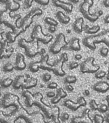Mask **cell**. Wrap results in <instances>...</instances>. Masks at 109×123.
Listing matches in <instances>:
<instances>
[{
    "label": "cell",
    "mask_w": 109,
    "mask_h": 123,
    "mask_svg": "<svg viewBox=\"0 0 109 123\" xmlns=\"http://www.w3.org/2000/svg\"><path fill=\"white\" fill-rule=\"evenodd\" d=\"M104 21L106 23H109V14L105 17L104 18Z\"/></svg>",
    "instance_id": "cell-52"
},
{
    "label": "cell",
    "mask_w": 109,
    "mask_h": 123,
    "mask_svg": "<svg viewBox=\"0 0 109 123\" xmlns=\"http://www.w3.org/2000/svg\"><path fill=\"white\" fill-rule=\"evenodd\" d=\"M48 30L49 32L54 33L56 31L55 27L54 26H49L48 28Z\"/></svg>",
    "instance_id": "cell-47"
},
{
    "label": "cell",
    "mask_w": 109,
    "mask_h": 123,
    "mask_svg": "<svg viewBox=\"0 0 109 123\" xmlns=\"http://www.w3.org/2000/svg\"><path fill=\"white\" fill-rule=\"evenodd\" d=\"M26 67V64L25 62L24 55L21 53L17 54L14 68L16 70L22 71L25 69Z\"/></svg>",
    "instance_id": "cell-18"
},
{
    "label": "cell",
    "mask_w": 109,
    "mask_h": 123,
    "mask_svg": "<svg viewBox=\"0 0 109 123\" xmlns=\"http://www.w3.org/2000/svg\"><path fill=\"white\" fill-rule=\"evenodd\" d=\"M106 101L107 102V106L108 107V109H109V95L107 96L106 97Z\"/></svg>",
    "instance_id": "cell-54"
},
{
    "label": "cell",
    "mask_w": 109,
    "mask_h": 123,
    "mask_svg": "<svg viewBox=\"0 0 109 123\" xmlns=\"http://www.w3.org/2000/svg\"><path fill=\"white\" fill-rule=\"evenodd\" d=\"M106 78H107V80H109V65L108 66V73L107 74V77H106Z\"/></svg>",
    "instance_id": "cell-55"
},
{
    "label": "cell",
    "mask_w": 109,
    "mask_h": 123,
    "mask_svg": "<svg viewBox=\"0 0 109 123\" xmlns=\"http://www.w3.org/2000/svg\"><path fill=\"white\" fill-rule=\"evenodd\" d=\"M70 2H71V3H77L78 2L79 0H70Z\"/></svg>",
    "instance_id": "cell-56"
},
{
    "label": "cell",
    "mask_w": 109,
    "mask_h": 123,
    "mask_svg": "<svg viewBox=\"0 0 109 123\" xmlns=\"http://www.w3.org/2000/svg\"><path fill=\"white\" fill-rule=\"evenodd\" d=\"M79 65V64L77 62L72 61L68 64V68H69V70H71L78 67Z\"/></svg>",
    "instance_id": "cell-40"
},
{
    "label": "cell",
    "mask_w": 109,
    "mask_h": 123,
    "mask_svg": "<svg viewBox=\"0 0 109 123\" xmlns=\"http://www.w3.org/2000/svg\"><path fill=\"white\" fill-rule=\"evenodd\" d=\"M90 110L86 109L84 110L80 116L75 117L71 119L72 123H89L93 122L92 119L89 116Z\"/></svg>",
    "instance_id": "cell-15"
},
{
    "label": "cell",
    "mask_w": 109,
    "mask_h": 123,
    "mask_svg": "<svg viewBox=\"0 0 109 123\" xmlns=\"http://www.w3.org/2000/svg\"><path fill=\"white\" fill-rule=\"evenodd\" d=\"M75 59H76V60H80L82 58V56L80 54H76L75 55Z\"/></svg>",
    "instance_id": "cell-51"
},
{
    "label": "cell",
    "mask_w": 109,
    "mask_h": 123,
    "mask_svg": "<svg viewBox=\"0 0 109 123\" xmlns=\"http://www.w3.org/2000/svg\"><path fill=\"white\" fill-rule=\"evenodd\" d=\"M89 105L91 109L93 110H97L99 104H97L95 100L94 99H92L89 102Z\"/></svg>",
    "instance_id": "cell-36"
},
{
    "label": "cell",
    "mask_w": 109,
    "mask_h": 123,
    "mask_svg": "<svg viewBox=\"0 0 109 123\" xmlns=\"http://www.w3.org/2000/svg\"><path fill=\"white\" fill-rule=\"evenodd\" d=\"M14 123H32L31 120L28 117L23 114H20L13 121Z\"/></svg>",
    "instance_id": "cell-27"
},
{
    "label": "cell",
    "mask_w": 109,
    "mask_h": 123,
    "mask_svg": "<svg viewBox=\"0 0 109 123\" xmlns=\"http://www.w3.org/2000/svg\"><path fill=\"white\" fill-rule=\"evenodd\" d=\"M83 45L92 50L96 49V44L104 43L109 47V29L95 34L85 37L82 41Z\"/></svg>",
    "instance_id": "cell-2"
},
{
    "label": "cell",
    "mask_w": 109,
    "mask_h": 123,
    "mask_svg": "<svg viewBox=\"0 0 109 123\" xmlns=\"http://www.w3.org/2000/svg\"><path fill=\"white\" fill-rule=\"evenodd\" d=\"M64 82L65 83L73 84L75 83L77 81V78L75 76L68 75L64 78Z\"/></svg>",
    "instance_id": "cell-32"
},
{
    "label": "cell",
    "mask_w": 109,
    "mask_h": 123,
    "mask_svg": "<svg viewBox=\"0 0 109 123\" xmlns=\"http://www.w3.org/2000/svg\"><path fill=\"white\" fill-rule=\"evenodd\" d=\"M2 39H0V58L8 59L11 56L14 51V49L9 44L10 43L7 39L3 38L1 34Z\"/></svg>",
    "instance_id": "cell-12"
},
{
    "label": "cell",
    "mask_w": 109,
    "mask_h": 123,
    "mask_svg": "<svg viewBox=\"0 0 109 123\" xmlns=\"http://www.w3.org/2000/svg\"><path fill=\"white\" fill-rule=\"evenodd\" d=\"M67 44L64 35L63 33H59L56 36L54 42L49 46V51L51 53L57 54L61 51V49H63L67 45Z\"/></svg>",
    "instance_id": "cell-11"
},
{
    "label": "cell",
    "mask_w": 109,
    "mask_h": 123,
    "mask_svg": "<svg viewBox=\"0 0 109 123\" xmlns=\"http://www.w3.org/2000/svg\"><path fill=\"white\" fill-rule=\"evenodd\" d=\"M35 1L38 4L43 6L47 5L49 2V0H35Z\"/></svg>",
    "instance_id": "cell-43"
},
{
    "label": "cell",
    "mask_w": 109,
    "mask_h": 123,
    "mask_svg": "<svg viewBox=\"0 0 109 123\" xmlns=\"http://www.w3.org/2000/svg\"><path fill=\"white\" fill-rule=\"evenodd\" d=\"M95 123H103L104 121V117L101 114L96 113L94 114L93 117V121Z\"/></svg>",
    "instance_id": "cell-31"
},
{
    "label": "cell",
    "mask_w": 109,
    "mask_h": 123,
    "mask_svg": "<svg viewBox=\"0 0 109 123\" xmlns=\"http://www.w3.org/2000/svg\"><path fill=\"white\" fill-rule=\"evenodd\" d=\"M13 80L10 78H7L0 80V86L3 88H8L12 85Z\"/></svg>",
    "instance_id": "cell-29"
},
{
    "label": "cell",
    "mask_w": 109,
    "mask_h": 123,
    "mask_svg": "<svg viewBox=\"0 0 109 123\" xmlns=\"http://www.w3.org/2000/svg\"><path fill=\"white\" fill-rule=\"evenodd\" d=\"M42 27L40 25H36L32 30L31 37L32 40H36L41 42L44 44L49 43L53 38L50 34H45L43 31Z\"/></svg>",
    "instance_id": "cell-6"
},
{
    "label": "cell",
    "mask_w": 109,
    "mask_h": 123,
    "mask_svg": "<svg viewBox=\"0 0 109 123\" xmlns=\"http://www.w3.org/2000/svg\"><path fill=\"white\" fill-rule=\"evenodd\" d=\"M19 47L24 49L25 55L29 58H33L40 53L39 51L38 41L36 40L27 41L21 38L18 42Z\"/></svg>",
    "instance_id": "cell-5"
},
{
    "label": "cell",
    "mask_w": 109,
    "mask_h": 123,
    "mask_svg": "<svg viewBox=\"0 0 109 123\" xmlns=\"http://www.w3.org/2000/svg\"><path fill=\"white\" fill-rule=\"evenodd\" d=\"M104 118L105 122L109 123V112L107 113L104 115Z\"/></svg>",
    "instance_id": "cell-48"
},
{
    "label": "cell",
    "mask_w": 109,
    "mask_h": 123,
    "mask_svg": "<svg viewBox=\"0 0 109 123\" xmlns=\"http://www.w3.org/2000/svg\"><path fill=\"white\" fill-rule=\"evenodd\" d=\"M0 2L5 5V10L6 11L9 10L10 11L15 12L20 8V5L15 0H1Z\"/></svg>",
    "instance_id": "cell-20"
},
{
    "label": "cell",
    "mask_w": 109,
    "mask_h": 123,
    "mask_svg": "<svg viewBox=\"0 0 109 123\" xmlns=\"http://www.w3.org/2000/svg\"><path fill=\"white\" fill-rule=\"evenodd\" d=\"M95 58L90 57L81 62L80 65V70L82 73H94L98 71L100 67L94 64Z\"/></svg>",
    "instance_id": "cell-10"
},
{
    "label": "cell",
    "mask_w": 109,
    "mask_h": 123,
    "mask_svg": "<svg viewBox=\"0 0 109 123\" xmlns=\"http://www.w3.org/2000/svg\"><path fill=\"white\" fill-rule=\"evenodd\" d=\"M58 84L55 82H52L49 83L47 85V87L48 89H55L58 87Z\"/></svg>",
    "instance_id": "cell-44"
},
{
    "label": "cell",
    "mask_w": 109,
    "mask_h": 123,
    "mask_svg": "<svg viewBox=\"0 0 109 123\" xmlns=\"http://www.w3.org/2000/svg\"><path fill=\"white\" fill-rule=\"evenodd\" d=\"M24 31L21 29H17L14 32L9 31L6 33V38L8 41L10 43L14 42L16 38L21 33L24 32Z\"/></svg>",
    "instance_id": "cell-22"
},
{
    "label": "cell",
    "mask_w": 109,
    "mask_h": 123,
    "mask_svg": "<svg viewBox=\"0 0 109 123\" xmlns=\"http://www.w3.org/2000/svg\"><path fill=\"white\" fill-rule=\"evenodd\" d=\"M92 89L98 92L105 93L109 90V84L106 81H99L93 85Z\"/></svg>",
    "instance_id": "cell-19"
},
{
    "label": "cell",
    "mask_w": 109,
    "mask_h": 123,
    "mask_svg": "<svg viewBox=\"0 0 109 123\" xmlns=\"http://www.w3.org/2000/svg\"><path fill=\"white\" fill-rule=\"evenodd\" d=\"M19 97L14 94L7 92L4 94L0 101V107L5 109L11 106H17L22 108Z\"/></svg>",
    "instance_id": "cell-7"
},
{
    "label": "cell",
    "mask_w": 109,
    "mask_h": 123,
    "mask_svg": "<svg viewBox=\"0 0 109 123\" xmlns=\"http://www.w3.org/2000/svg\"><path fill=\"white\" fill-rule=\"evenodd\" d=\"M42 77L43 81L47 82H48L51 80V75L48 73H45L43 74Z\"/></svg>",
    "instance_id": "cell-42"
},
{
    "label": "cell",
    "mask_w": 109,
    "mask_h": 123,
    "mask_svg": "<svg viewBox=\"0 0 109 123\" xmlns=\"http://www.w3.org/2000/svg\"><path fill=\"white\" fill-rule=\"evenodd\" d=\"M108 106L105 104H99L97 111L101 113H105L108 110Z\"/></svg>",
    "instance_id": "cell-35"
},
{
    "label": "cell",
    "mask_w": 109,
    "mask_h": 123,
    "mask_svg": "<svg viewBox=\"0 0 109 123\" xmlns=\"http://www.w3.org/2000/svg\"><path fill=\"white\" fill-rule=\"evenodd\" d=\"M63 105L72 111H76L80 107L86 106L87 102L83 97H80L78 98L77 102L67 99L64 101Z\"/></svg>",
    "instance_id": "cell-13"
},
{
    "label": "cell",
    "mask_w": 109,
    "mask_h": 123,
    "mask_svg": "<svg viewBox=\"0 0 109 123\" xmlns=\"http://www.w3.org/2000/svg\"><path fill=\"white\" fill-rule=\"evenodd\" d=\"M22 95L25 98L24 103L26 107L31 108L34 105L42 111L46 118L51 119L52 106L43 101V95L41 93L37 92L32 94L26 90L23 91Z\"/></svg>",
    "instance_id": "cell-1"
},
{
    "label": "cell",
    "mask_w": 109,
    "mask_h": 123,
    "mask_svg": "<svg viewBox=\"0 0 109 123\" xmlns=\"http://www.w3.org/2000/svg\"><path fill=\"white\" fill-rule=\"evenodd\" d=\"M67 95L66 92L64 91L62 88H58L56 90L55 96L51 99V103L53 104H56L58 103L61 99L65 98Z\"/></svg>",
    "instance_id": "cell-23"
},
{
    "label": "cell",
    "mask_w": 109,
    "mask_h": 123,
    "mask_svg": "<svg viewBox=\"0 0 109 123\" xmlns=\"http://www.w3.org/2000/svg\"><path fill=\"white\" fill-rule=\"evenodd\" d=\"M69 118V114L67 113H63L61 114V116H60L59 117V122L60 123L61 122H65L66 121L68 120Z\"/></svg>",
    "instance_id": "cell-38"
},
{
    "label": "cell",
    "mask_w": 109,
    "mask_h": 123,
    "mask_svg": "<svg viewBox=\"0 0 109 123\" xmlns=\"http://www.w3.org/2000/svg\"><path fill=\"white\" fill-rule=\"evenodd\" d=\"M93 0H84L79 6V10L85 19L92 22H95L103 14L102 10L98 11L93 14L90 12V8L93 6Z\"/></svg>",
    "instance_id": "cell-4"
},
{
    "label": "cell",
    "mask_w": 109,
    "mask_h": 123,
    "mask_svg": "<svg viewBox=\"0 0 109 123\" xmlns=\"http://www.w3.org/2000/svg\"><path fill=\"white\" fill-rule=\"evenodd\" d=\"M41 58L39 61H38L39 68L44 70L51 71L52 65L48 63L49 55L46 53L44 49H42L39 53Z\"/></svg>",
    "instance_id": "cell-14"
},
{
    "label": "cell",
    "mask_w": 109,
    "mask_h": 123,
    "mask_svg": "<svg viewBox=\"0 0 109 123\" xmlns=\"http://www.w3.org/2000/svg\"><path fill=\"white\" fill-rule=\"evenodd\" d=\"M100 27L98 25L93 26L90 27L88 25H85L83 26V31L86 34L93 35L97 34L99 31Z\"/></svg>",
    "instance_id": "cell-26"
},
{
    "label": "cell",
    "mask_w": 109,
    "mask_h": 123,
    "mask_svg": "<svg viewBox=\"0 0 109 123\" xmlns=\"http://www.w3.org/2000/svg\"><path fill=\"white\" fill-rule=\"evenodd\" d=\"M29 69L32 73H36L39 70L38 61H31L29 64Z\"/></svg>",
    "instance_id": "cell-28"
},
{
    "label": "cell",
    "mask_w": 109,
    "mask_h": 123,
    "mask_svg": "<svg viewBox=\"0 0 109 123\" xmlns=\"http://www.w3.org/2000/svg\"><path fill=\"white\" fill-rule=\"evenodd\" d=\"M60 109L57 106H52V110L51 120L55 123L59 122V117L60 116Z\"/></svg>",
    "instance_id": "cell-24"
},
{
    "label": "cell",
    "mask_w": 109,
    "mask_h": 123,
    "mask_svg": "<svg viewBox=\"0 0 109 123\" xmlns=\"http://www.w3.org/2000/svg\"><path fill=\"white\" fill-rule=\"evenodd\" d=\"M33 0H25L23 3V7L24 8L27 9V8H29L31 7L32 6V3L33 2Z\"/></svg>",
    "instance_id": "cell-41"
},
{
    "label": "cell",
    "mask_w": 109,
    "mask_h": 123,
    "mask_svg": "<svg viewBox=\"0 0 109 123\" xmlns=\"http://www.w3.org/2000/svg\"><path fill=\"white\" fill-rule=\"evenodd\" d=\"M37 78L31 77L30 75H18L13 80L12 86L15 89L21 88L23 90L35 87L37 84Z\"/></svg>",
    "instance_id": "cell-3"
},
{
    "label": "cell",
    "mask_w": 109,
    "mask_h": 123,
    "mask_svg": "<svg viewBox=\"0 0 109 123\" xmlns=\"http://www.w3.org/2000/svg\"><path fill=\"white\" fill-rule=\"evenodd\" d=\"M9 15L10 17L13 18H14L17 15L15 12L13 11H10L9 12Z\"/></svg>",
    "instance_id": "cell-49"
},
{
    "label": "cell",
    "mask_w": 109,
    "mask_h": 123,
    "mask_svg": "<svg viewBox=\"0 0 109 123\" xmlns=\"http://www.w3.org/2000/svg\"><path fill=\"white\" fill-rule=\"evenodd\" d=\"M3 23L4 25L10 28L11 29L13 32H14L17 30V27L13 25L12 23H11L10 22H9L7 20H2L0 21V24Z\"/></svg>",
    "instance_id": "cell-34"
},
{
    "label": "cell",
    "mask_w": 109,
    "mask_h": 123,
    "mask_svg": "<svg viewBox=\"0 0 109 123\" xmlns=\"http://www.w3.org/2000/svg\"><path fill=\"white\" fill-rule=\"evenodd\" d=\"M52 2L54 6L61 8L67 13H71L73 11V5L71 2H68L60 0H52Z\"/></svg>",
    "instance_id": "cell-17"
},
{
    "label": "cell",
    "mask_w": 109,
    "mask_h": 123,
    "mask_svg": "<svg viewBox=\"0 0 109 123\" xmlns=\"http://www.w3.org/2000/svg\"><path fill=\"white\" fill-rule=\"evenodd\" d=\"M80 40L78 38L74 37L71 39L67 45L63 49L66 50L74 51H79L80 50L81 46L79 44Z\"/></svg>",
    "instance_id": "cell-16"
},
{
    "label": "cell",
    "mask_w": 109,
    "mask_h": 123,
    "mask_svg": "<svg viewBox=\"0 0 109 123\" xmlns=\"http://www.w3.org/2000/svg\"><path fill=\"white\" fill-rule=\"evenodd\" d=\"M56 17L59 22L63 24H67L70 22V18L61 11H59L56 14Z\"/></svg>",
    "instance_id": "cell-25"
},
{
    "label": "cell",
    "mask_w": 109,
    "mask_h": 123,
    "mask_svg": "<svg viewBox=\"0 0 109 123\" xmlns=\"http://www.w3.org/2000/svg\"><path fill=\"white\" fill-rule=\"evenodd\" d=\"M99 53L103 57H106L108 54V49L104 47H103L100 49Z\"/></svg>",
    "instance_id": "cell-39"
},
{
    "label": "cell",
    "mask_w": 109,
    "mask_h": 123,
    "mask_svg": "<svg viewBox=\"0 0 109 123\" xmlns=\"http://www.w3.org/2000/svg\"><path fill=\"white\" fill-rule=\"evenodd\" d=\"M83 94L86 96H88L90 95V92L89 90H85L83 92Z\"/></svg>",
    "instance_id": "cell-53"
},
{
    "label": "cell",
    "mask_w": 109,
    "mask_h": 123,
    "mask_svg": "<svg viewBox=\"0 0 109 123\" xmlns=\"http://www.w3.org/2000/svg\"><path fill=\"white\" fill-rule=\"evenodd\" d=\"M48 98H54L56 95V94L54 92H48L46 94Z\"/></svg>",
    "instance_id": "cell-46"
},
{
    "label": "cell",
    "mask_w": 109,
    "mask_h": 123,
    "mask_svg": "<svg viewBox=\"0 0 109 123\" xmlns=\"http://www.w3.org/2000/svg\"><path fill=\"white\" fill-rule=\"evenodd\" d=\"M103 5L106 7H109V0H104L103 2Z\"/></svg>",
    "instance_id": "cell-50"
},
{
    "label": "cell",
    "mask_w": 109,
    "mask_h": 123,
    "mask_svg": "<svg viewBox=\"0 0 109 123\" xmlns=\"http://www.w3.org/2000/svg\"><path fill=\"white\" fill-rule=\"evenodd\" d=\"M65 88L66 90L68 92H72L74 89L73 87L69 83H66L65 85Z\"/></svg>",
    "instance_id": "cell-45"
},
{
    "label": "cell",
    "mask_w": 109,
    "mask_h": 123,
    "mask_svg": "<svg viewBox=\"0 0 109 123\" xmlns=\"http://www.w3.org/2000/svg\"><path fill=\"white\" fill-rule=\"evenodd\" d=\"M44 22L49 26H54L56 27L58 26V23L56 20L51 17H47L44 19Z\"/></svg>",
    "instance_id": "cell-30"
},
{
    "label": "cell",
    "mask_w": 109,
    "mask_h": 123,
    "mask_svg": "<svg viewBox=\"0 0 109 123\" xmlns=\"http://www.w3.org/2000/svg\"><path fill=\"white\" fill-rule=\"evenodd\" d=\"M14 68V66L10 62H8L5 64L3 67V71L4 72H11Z\"/></svg>",
    "instance_id": "cell-33"
},
{
    "label": "cell",
    "mask_w": 109,
    "mask_h": 123,
    "mask_svg": "<svg viewBox=\"0 0 109 123\" xmlns=\"http://www.w3.org/2000/svg\"><path fill=\"white\" fill-rule=\"evenodd\" d=\"M68 61L67 54L66 53H62L59 58L54 61L52 64L51 71L56 76L63 77L66 74V73L63 70V66L64 63Z\"/></svg>",
    "instance_id": "cell-8"
},
{
    "label": "cell",
    "mask_w": 109,
    "mask_h": 123,
    "mask_svg": "<svg viewBox=\"0 0 109 123\" xmlns=\"http://www.w3.org/2000/svg\"><path fill=\"white\" fill-rule=\"evenodd\" d=\"M0 121L1 123H8V122L3 119L2 118H0Z\"/></svg>",
    "instance_id": "cell-57"
},
{
    "label": "cell",
    "mask_w": 109,
    "mask_h": 123,
    "mask_svg": "<svg viewBox=\"0 0 109 123\" xmlns=\"http://www.w3.org/2000/svg\"><path fill=\"white\" fill-rule=\"evenodd\" d=\"M43 13L42 10L39 8H33L21 20V29L25 31L27 28H29L33 22V18L36 16H40Z\"/></svg>",
    "instance_id": "cell-9"
},
{
    "label": "cell",
    "mask_w": 109,
    "mask_h": 123,
    "mask_svg": "<svg viewBox=\"0 0 109 123\" xmlns=\"http://www.w3.org/2000/svg\"><path fill=\"white\" fill-rule=\"evenodd\" d=\"M106 75L105 71L103 70H100L97 71L95 74V77L97 79H102Z\"/></svg>",
    "instance_id": "cell-37"
},
{
    "label": "cell",
    "mask_w": 109,
    "mask_h": 123,
    "mask_svg": "<svg viewBox=\"0 0 109 123\" xmlns=\"http://www.w3.org/2000/svg\"><path fill=\"white\" fill-rule=\"evenodd\" d=\"M84 23V19L82 17L77 18L73 23V27L74 31L77 34H80L82 32Z\"/></svg>",
    "instance_id": "cell-21"
}]
</instances>
